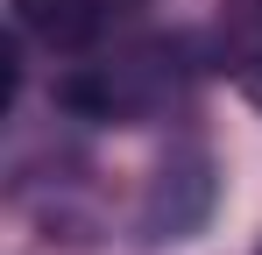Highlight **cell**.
<instances>
[{"label":"cell","instance_id":"1","mask_svg":"<svg viewBox=\"0 0 262 255\" xmlns=\"http://www.w3.org/2000/svg\"><path fill=\"white\" fill-rule=\"evenodd\" d=\"M184 92H191V50L177 36H128V42L106 36L78 50V64L57 78V99L78 121H106V128L163 121Z\"/></svg>","mask_w":262,"mask_h":255},{"label":"cell","instance_id":"2","mask_svg":"<svg viewBox=\"0 0 262 255\" xmlns=\"http://www.w3.org/2000/svg\"><path fill=\"white\" fill-rule=\"evenodd\" d=\"M135 7H149V0H14V29L43 50H92V42L121 36Z\"/></svg>","mask_w":262,"mask_h":255},{"label":"cell","instance_id":"3","mask_svg":"<svg viewBox=\"0 0 262 255\" xmlns=\"http://www.w3.org/2000/svg\"><path fill=\"white\" fill-rule=\"evenodd\" d=\"M206 57H213V71H227L262 107V0H220Z\"/></svg>","mask_w":262,"mask_h":255}]
</instances>
